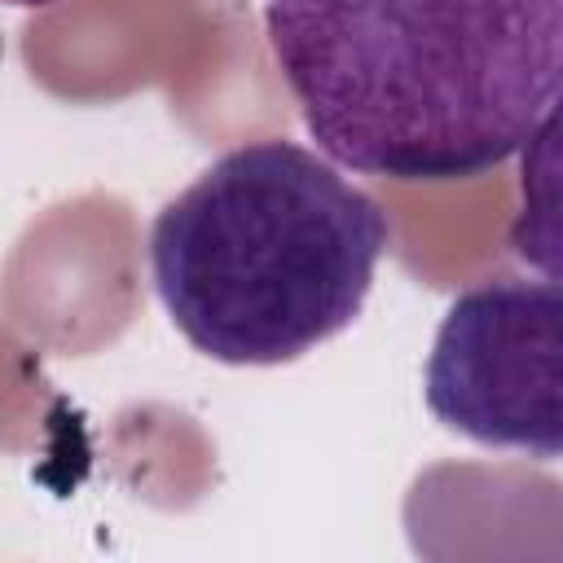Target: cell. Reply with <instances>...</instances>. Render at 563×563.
Returning <instances> with one entry per match:
<instances>
[{
	"label": "cell",
	"instance_id": "cell-5",
	"mask_svg": "<svg viewBox=\"0 0 563 563\" xmlns=\"http://www.w3.org/2000/svg\"><path fill=\"white\" fill-rule=\"evenodd\" d=\"M13 9H44V4H57V0H9Z\"/></svg>",
	"mask_w": 563,
	"mask_h": 563
},
{
	"label": "cell",
	"instance_id": "cell-1",
	"mask_svg": "<svg viewBox=\"0 0 563 563\" xmlns=\"http://www.w3.org/2000/svg\"><path fill=\"white\" fill-rule=\"evenodd\" d=\"M264 40L317 150L405 185L501 167L563 88V0H264Z\"/></svg>",
	"mask_w": 563,
	"mask_h": 563
},
{
	"label": "cell",
	"instance_id": "cell-4",
	"mask_svg": "<svg viewBox=\"0 0 563 563\" xmlns=\"http://www.w3.org/2000/svg\"><path fill=\"white\" fill-rule=\"evenodd\" d=\"M506 246L532 273L563 282V88L519 145V202Z\"/></svg>",
	"mask_w": 563,
	"mask_h": 563
},
{
	"label": "cell",
	"instance_id": "cell-3",
	"mask_svg": "<svg viewBox=\"0 0 563 563\" xmlns=\"http://www.w3.org/2000/svg\"><path fill=\"white\" fill-rule=\"evenodd\" d=\"M431 418L528 462L563 457V282L497 277L462 290L422 369Z\"/></svg>",
	"mask_w": 563,
	"mask_h": 563
},
{
	"label": "cell",
	"instance_id": "cell-2",
	"mask_svg": "<svg viewBox=\"0 0 563 563\" xmlns=\"http://www.w3.org/2000/svg\"><path fill=\"white\" fill-rule=\"evenodd\" d=\"M391 242L334 158L264 136L224 150L150 224V277L185 343L220 365H290L343 334Z\"/></svg>",
	"mask_w": 563,
	"mask_h": 563
}]
</instances>
